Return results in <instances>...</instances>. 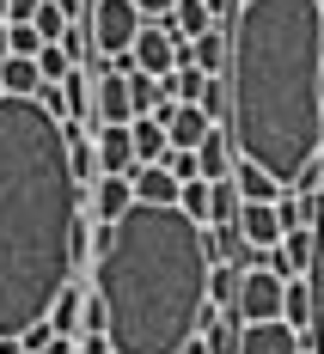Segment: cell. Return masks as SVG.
Returning <instances> with one entry per match:
<instances>
[{"instance_id": "obj_1", "label": "cell", "mask_w": 324, "mask_h": 354, "mask_svg": "<svg viewBox=\"0 0 324 354\" xmlns=\"http://www.w3.org/2000/svg\"><path fill=\"white\" fill-rule=\"evenodd\" d=\"M86 257V189L68 165V122L43 98L0 92V336L49 318Z\"/></svg>"}, {"instance_id": "obj_2", "label": "cell", "mask_w": 324, "mask_h": 354, "mask_svg": "<svg viewBox=\"0 0 324 354\" xmlns=\"http://www.w3.org/2000/svg\"><path fill=\"white\" fill-rule=\"evenodd\" d=\"M226 92L239 159L294 189L324 153V0H239Z\"/></svg>"}, {"instance_id": "obj_3", "label": "cell", "mask_w": 324, "mask_h": 354, "mask_svg": "<svg viewBox=\"0 0 324 354\" xmlns=\"http://www.w3.org/2000/svg\"><path fill=\"white\" fill-rule=\"evenodd\" d=\"M92 299L116 354H178L208 318V226L172 202H135L92 232Z\"/></svg>"}, {"instance_id": "obj_4", "label": "cell", "mask_w": 324, "mask_h": 354, "mask_svg": "<svg viewBox=\"0 0 324 354\" xmlns=\"http://www.w3.org/2000/svg\"><path fill=\"white\" fill-rule=\"evenodd\" d=\"M141 6L135 0H92V12H86V31H92V49L98 55H129L135 49V37H141Z\"/></svg>"}, {"instance_id": "obj_5", "label": "cell", "mask_w": 324, "mask_h": 354, "mask_svg": "<svg viewBox=\"0 0 324 354\" xmlns=\"http://www.w3.org/2000/svg\"><path fill=\"white\" fill-rule=\"evenodd\" d=\"M282 306H288V275H276L269 263L245 269V281H239V299H233L239 324H269V318H282Z\"/></svg>"}, {"instance_id": "obj_6", "label": "cell", "mask_w": 324, "mask_h": 354, "mask_svg": "<svg viewBox=\"0 0 324 354\" xmlns=\"http://www.w3.org/2000/svg\"><path fill=\"white\" fill-rule=\"evenodd\" d=\"M92 122H135V86H129V73L105 68L92 80Z\"/></svg>"}, {"instance_id": "obj_7", "label": "cell", "mask_w": 324, "mask_h": 354, "mask_svg": "<svg viewBox=\"0 0 324 354\" xmlns=\"http://www.w3.org/2000/svg\"><path fill=\"white\" fill-rule=\"evenodd\" d=\"M129 62H135L141 73H159V80H165V73L178 68V37L165 31L159 19H147L141 37H135V49H129ZM135 68H129V73H135Z\"/></svg>"}, {"instance_id": "obj_8", "label": "cell", "mask_w": 324, "mask_h": 354, "mask_svg": "<svg viewBox=\"0 0 324 354\" xmlns=\"http://www.w3.org/2000/svg\"><path fill=\"white\" fill-rule=\"evenodd\" d=\"M239 232H245V245L257 257H269V250L288 239V226H282V208L276 202H239Z\"/></svg>"}, {"instance_id": "obj_9", "label": "cell", "mask_w": 324, "mask_h": 354, "mask_svg": "<svg viewBox=\"0 0 324 354\" xmlns=\"http://www.w3.org/2000/svg\"><path fill=\"white\" fill-rule=\"evenodd\" d=\"M300 348H306V336H300L288 318L239 324V354H300Z\"/></svg>"}, {"instance_id": "obj_10", "label": "cell", "mask_w": 324, "mask_h": 354, "mask_svg": "<svg viewBox=\"0 0 324 354\" xmlns=\"http://www.w3.org/2000/svg\"><path fill=\"white\" fill-rule=\"evenodd\" d=\"M86 208H92V220H98V226L123 220V214L135 208V183H129V171H105L92 189H86Z\"/></svg>"}, {"instance_id": "obj_11", "label": "cell", "mask_w": 324, "mask_h": 354, "mask_svg": "<svg viewBox=\"0 0 324 354\" xmlns=\"http://www.w3.org/2000/svg\"><path fill=\"white\" fill-rule=\"evenodd\" d=\"M312 263H318V232L312 226H294L288 239L269 250V269L276 275H312Z\"/></svg>"}, {"instance_id": "obj_12", "label": "cell", "mask_w": 324, "mask_h": 354, "mask_svg": "<svg viewBox=\"0 0 324 354\" xmlns=\"http://www.w3.org/2000/svg\"><path fill=\"white\" fill-rule=\"evenodd\" d=\"M86 306H92V293H86L80 281H68V287H62V299L49 306V330L68 336V342H80V336H86Z\"/></svg>"}, {"instance_id": "obj_13", "label": "cell", "mask_w": 324, "mask_h": 354, "mask_svg": "<svg viewBox=\"0 0 324 354\" xmlns=\"http://www.w3.org/2000/svg\"><path fill=\"white\" fill-rule=\"evenodd\" d=\"M233 183H239V202H282L288 183L276 171H263L257 159H233Z\"/></svg>"}, {"instance_id": "obj_14", "label": "cell", "mask_w": 324, "mask_h": 354, "mask_svg": "<svg viewBox=\"0 0 324 354\" xmlns=\"http://www.w3.org/2000/svg\"><path fill=\"white\" fill-rule=\"evenodd\" d=\"M98 165L105 171H135V129L129 122H98Z\"/></svg>"}, {"instance_id": "obj_15", "label": "cell", "mask_w": 324, "mask_h": 354, "mask_svg": "<svg viewBox=\"0 0 324 354\" xmlns=\"http://www.w3.org/2000/svg\"><path fill=\"white\" fill-rule=\"evenodd\" d=\"M129 183H135V202H159V208H172V202H178V189H183L165 165H141V159H135Z\"/></svg>"}, {"instance_id": "obj_16", "label": "cell", "mask_w": 324, "mask_h": 354, "mask_svg": "<svg viewBox=\"0 0 324 354\" xmlns=\"http://www.w3.org/2000/svg\"><path fill=\"white\" fill-rule=\"evenodd\" d=\"M208 257H215V263H239V269H257V250L245 245L239 220H226V226H208Z\"/></svg>"}, {"instance_id": "obj_17", "label": "cell", "mask_w": 324, "mask_h": 354, "mask_svg": "<svg viewBox=\"0 0 324 354\" xmlns=\"http://www.w3.org/2000/svg\"><path fill=\"white\" fill-rule=\"evenodd\" d=\"M159 25L178 37V43H196V37L215 25V12H208V0H178V6H172V12H165Z\"/></svg>"}, {"instance_id": "obj_18", "label": "cell", "mask_w": 324, "mask_h": 354, "mask_svg": "<svg viewBox=\"0 0 324 354\" xmlns=\"http://www.w3.org/2000/svg\"><path fill=\"white\" fill-rule=\"evenodd\" d=\"M92 80L98 73L68 68V80H62V122H92Z\"/></svg>"}, {"instance_id": "obj_19", "label": "cell", "mask_w": 324, "mask_h": 354, "mask_svg": "<svg viewBox=\"0 0 324 354\" xmlns=\"http://www.w3.org/2000/svg\"><path fill=\"white\" fill-rule=\"evenodd\" d=\"M196 159H202V177H226V171H233V159H239L233 129H226V122H215V129H208V141L196 147Z\"/></svg>"}, {"instance_id": "obj_20", "label": "cell", "mask_w": 324, "mask_h": 354, "mask_svg": "<svg viewBox=\"0 0 324 354\" xmlns=\"http://www.w3.org/2000/svg\"><path fill=\"white\" fill-rule=\"evenodd\" d=\"M129 129H135V159H141V165H159V159L172 153V129H165L159 116H135Z\"/></svg>"}, {"instance_id": "obj_21", "label": "cell", "mask_w": 324, "mask_h": 354, "mask_svg": "<svg viewBox=\"0 0 324 354\" xmlns=\"http://www.w3.org/2000/svg\"><path fill=\"white\" fill-rule=\"evenodd\" d=\"M165 129H172V147H202V141H208V129H215V116H208L202 104H178Z\"/></svg>"}, {"instance_id": "obj_22", "label": "cell", "mask_w": 324, "mask_h": 354, "mask_svg": "<svg viewBox=\"0 0 324 354\" xmlns=\"http://www.w3.org/2000/svg\"><path fill=\"white\" fill-rule=\"evenodd\" d=\"M208 80H215V73H202L196 62H190V55H183L178 68L165 73V92H172V104H202V92H208Z\"/></svg>"}, {"instance_id": "obj_23", "label": "cell", "mask_w": 324, "mask_h": 354, "mask_svg": "<svg viewBox=\"0 0 324 354\" xmlns=\"http://www.w3.org/2000/svg\"><path fill=\"white\" fill-rule=\"evenodd\" d=\"M0 92H25V98H37V92H43L37 55H6V62H0Z\"/></svg>"}, {"instance_id": "obj_24", "label": "cell", "mask_w": 324, "mask_h": 354, "mask_svg": "<svg viewBox=\"0 0 324 354\" xmlns=\"http://www.w3.org/2000/svg\"><path fill=\"white\" fill-rule=\"evenodd\" d=\"M226 220H239V183H233V171L208 177V226H226Z\"/></svg>"}, {"instance_id": "obj_25", "label": "cell", "mask_w": 324, "mask_h": 354, "mask_svg": "<svg viewBox=\"0 0 324 354\" xmlns=\"http://www.w3.org/2000/svg\"><path fill=\"white\" fill-rule=\"evenodd\" d=\"M239 281H245L239 263H215V269H208V306H233V299H239Z\"/></svg>"}, {"instance_id": "obj_26", "label": "cell", "mask_w": 324, "mask_h": 354, "mask_svg": "<svg viewBox=\"0 0 324 354\" xmlns=\"http://www.w3.org/2000/svg\"><path fill=\"white\" fill-rule=\"evenodd\" d=\"M178 208L190 214L196 226H208V177H190V183H183V189H178Z\"/></svg>"}, {"instance_id": "obj_27", "label": "cell", "mask_w": 324, "mask_h": 354, "mask_svg": "<svg viewBox=\"0 0 324 354\" xmlns=\"http://www.w3.org/2000/svg\"><path fill=\"white\" fill-rule=\"evenodd\" d=\"M31 25L43 31V43H62V31H68L73 19L62 12V6H55V0H43V6H37V19H31Z\"/></svg>"}, {"instance_id": "obj_28", "label": "cell", "mask_w": 324, "mask_h": 354, "mask_svg": "<svg viewBox=\"0 0 324 354\" xmlns=\"http://www.w3.org/2000/svg\"><path fill=\"white\" fill-rule=\"evenodd\" d=\"M68 49L62 43H43V55H37V73H43V86H55V80H68Z\"/></svg>"}, {"instance_id": "obj_29", "label": "cell", "mask_w": 324, "mask_h": 354, "mask_svg": "<svg viewBox=\"0 0 324 354\" xmlns=\"http://www.w3.org/2000/svg\"><path fill=\"white\" fill-rule=\"evenodd\" d=\"M6 31H12V55H43V31L31 19H6Z\"/></svg>"}, {"instance_id": "obj_30", "label": "cell", "mask_w": 324, "mask_h": 354, "mask_svg": "<svg viewBox=\"0 0 324 354\" xmlns=\"http://www.w3.org/2000/svg\"><path fill=\"white\" fill-rule=\"evenodd\" d=\"M159 165H165V171L178 177V183H190V177H202V159H196V147H172V153H165Z\"/></svg>"}, {"instance_id": "obj_31", "label": "cell", "mask_w": 324, "mask_h": 354, "mask_svg": "<svg viewBox=\"0 0 324 354\" xmlns=\"http://www.w3.org/2000/svg\"><path fill=\"white\" fill-rule=\"evenodd\" d=\"M135 6H141V19H165V12H172L178 0H135Z\"/></svg>"}, {"instance_id": "obj_32", "label": "cell", "mask_w": 324, "mask_h": 354, "mask_svg": "<svg viewBox=\"0 0 324 354\" xmlns=\"http://www.w3.org/2000/svg\"><path fill=\"white\" fill-rule=\"evenodd\" d=\"M37 6H43V0H12V6H6V19H37Z\"/></svg>"}, {"instance_id": "obj_33", "label": "cell", "mask_w": 324, "mask_h": 354, "mask_svg": "<svg viewBox=\"0 0 324 354\" xmlns=\"http://www.w3.org/2000/svg\"><path fill=\"white\" fill-rule=\"evenodd\" d=\"M208 12H215L220 25H226V19H233V12H239V0H208Z\"/></svg>"}, {"instance_id": "obj_34", "label": "cell", "mask_w": 324, "mask_h": 354, "mask_svg": "<svg viewBox=\"0 0 324 354\" xmlns=\"http://www.w3.org/2000/svg\"><path fill=\"white\" fill-rule=\"evenodd\" d=\"M55 6H62L68 19H86V12H92V0H55Z\"/></svg>"}, {"instance_id": "obj_35", "label": "cell", "mask_w": 324, "mask_h": 354, "mask_svg": "<svg viewBox=\"0 0 324 354\" xmlns=\"http://www.w3.org/2000/svg\"><path fill=\"white\" fill-rule=\"evenodd\" d=\"M178 354H215V348H208V336H202V330H196V336H190V342H183Z\"/></svg>"}, {"instance_id": "obj_36", "label": "cell", "mask_w": 324, "mask_h": 354, "mask_svg": "<svg viewBox=\"0 0 324 354\" xmlns=\"http://www.w3.org/2000/svg\"><path fill=\"white\" fill-rule=\"evenodd\" d=\"M43 354H80V342H68V336H55V342H49Z\"/></svg>"}, {"instance_id": "obj_37", "label": "cell", "mask_w": 324, "mask_h": 354, "mask_svg": "<svg viewBox=\"0 0 324 354\" xmlns=\"http://www.w3.org/2000/svg\"><path fill=\"white\" fill-rule=\"evenodd\" d=\"M312 287H324V232H318V263H312Z\"/></svg>"}, {"instance_id": "obj_38", "label": "cell", "mask_w": 324, "mask_h": 354, "mask_svg": "<svg viewBox=\"0 0 324 354\" xmlns=\"http://www.w3.org/2000/svg\"><path fill=\"white\" fill-rule=\"evenodd\" d=\"M12 55V31H6V19H0V62Z\"/></svg>"}, {"instance_id": "obj_39", "label": "cell", "mask_w": 324, "mask_h": 354, "mask_svg": "<svg viewBox=\"0 0 324 354\" xmlns=\"http://www.w3.org/2000/svg\"><path fill=\"white\" fill-rule=\"evenodd\" d=\"M318 348H324V287H318Z\"/></svg>"}, {"instance_id": "obj_40", "label": "cell", "mask_w": 324, "mask_h": 354, "mask_svg": "<svg viewBox=\"0 0 324 354\" xmlns=\"http://www.w3.org/2000/svg\"><path fill=\"white\" fill-rule=\"evenodd\" d=\"M6 6H12V0H0V19H6Z\"/></svg>"}, {"instance_id": "obj_41", "label": "cell", "mask_w": 324, "mask_h": 354, "mask_svg": "<svg viewBox=\"0 0 324 354\" xmlns=\"http://www.w3.org/2000/svg\"><path fill=\"white\" fill-rule=\"evenodd\" d=\"M318 165H324V153H318Z\"/></svg>"}, {"instance_id": "obj_42", "label": "cell", "mask_w": 324, "mask_h": 354, "mask_svg": "<svg viewBox=\"0 0 324 354\" xmlns=\"http://www.w3.org/2000/svg\"><path fill=\"white\" fill-rule=\"evenodd\" d=\"M300 354H306V348H300Z\"/></svg>"}, {"instance_id": "obj_43", "label": "cell", "mask_w": 324, "mask_h": 354, "mask_svg": "<svg viewBox=\"0 0 324 354\" xmlns=\"http://www.w3.org/2000/svg\"><path fill=\"white\" fill-rule=\"evenodd\" d=\"M318 354H324V348H318Z\"/></svg>"}]
</instances>
